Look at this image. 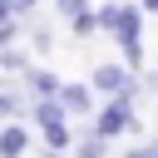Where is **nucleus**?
Returning <instances> with one entry per match:
<instances>
[{
	"mask_svg": "<svg viewBox=\"0 0 158 158\" xmlns=\"http://www.w3.org/2000/svg\"><path fill=\"white\" fill-rule=\"evenodd\" d=\"M133 118H138V114H133V94H114V99L99 109V118H94L89 128H94V133H104V138L114 143L118 133H128V128H133Z\"/></svg>",
	"mask_w": 158,
	"mask_h": 158,
	"instance_id": "f257e3e1",
	"label": "nucleus"
},
{
	"mask_svg": "<svg viewBox=\"0 0 158 158\" xmlns=\"http://www.w3.org/2000/svg\"><path fill=\"white\" fill-rule=\"evenodd\" d=\"M94 89L109 94V99H114V94H133V99H138V74H133L128 64H99V69H94Z\"/></svg>",
	"mask_w": 158,
	"mask_h": 158,
	"instance_id": "f03ea898",
	"label": "nucleus"
},
{
	"mask_svg": "<svg viewBox=\"0 0 158 158\" xmlns=\"http://www.w3.org/2000/svg\"><path fill=\"white\" fill-rule=\"evenodd\" d=\"M20 84H25V94H30V99H59V84H64V79H59L54 69L30 64V69L20 74Z\"/></svg>",
	"mask_w": 158,
	"mask_h": 158,
	"instance_id": "7ed1b4c3",
	"label": "nucleus"
},
{
	"mask_svg": "<svg viewBox=\"0 0 158 158\" xmlns=\"http://www.w3.org/2000/svg\"><path fill=\"white\" fill-rule=\"evenodd\" d=\"M30 118L40 123V133H49V128H64V123H69V114H64V104H59V99H35V104H30Z\"/></svg>",
	"mask_w": 158,
	"mask_h": 158,
	"instance_id": "20e7f679",
	"label": "nucleus"
},
{
	"mask_svg": "<svg viewBox=\"0 0 158 158\" xmlns=\"http://www.w3.org/2000/svg\"><path fill=\"white\" fill-rule=\"evenodd\" d=\"M25 153H30V133H25V123H20V118L0 123V158H25Z\"/></svg>",
	"mask_w": 158,
	"mask_h": 158,
	"instance_id": "39448f33",
	"label": "nucleus"
},
{
	"mask_svg": "<svg viewBox=\"0 0 158 158\" xmlns=\"http://www.w3.org/2000/svg\"><path fill=\"white\" fill-rule=\"evenodd\" d=\"M59 104H64V114H94V89H84V84H59Z\"/></svg>",
	"mask_w": 158,
	"mask_h": 158,
	"instance_id": "423d86ee",
	"label": "nucleus"
},
{
	"mask_svg": "<svg viewBox=\"0 0 158 158\" xmlns=\"http://www.w3.org/2000/svg\"><path fill=\"white\" fill-rule=\"evenodd\" d=\"M74 158H109V138L94 133V128H79L74 133Z\"/></svg>",
	"mask_w": 158,
	"mask_h": 158,
	"instance_id": "0eeeda50",
	"label": "nucleus"
},
{
	"mask_svg": "<svg viewBox=\"0 0 158 158\" xmlns=\"http://www.w3.org/2000/svg\"><path fill=\"white\" fill-rule=\"evenodd\" d=\"M25 25H30V44H35L40 54H44V49H54V30H49L44 20H25Z\"/></svg>",
	"mask_w": 158,
	"mask_h": 158,
	"instance_id": "6e6552de",
	"label": "nucleus"
},
{
	"mask_svg": "<svg viewBox=\"0 0 158 158\" xmlns=\"http://www.w3.org/2000/svg\"><path fill=\"white\" fill-rule=\"evenodd\" d=\"M0 69H5V74H25V69H30V59H25V49H15V44H5V49H0Z\"/></svg>",
	"mask_w": 158,
	"mask_h": 158,
	"instance_id": "1a4fd4ad",
	"label": "nucleus"
},
{
	"mask_svg": "<svg viewBox=\"0 0 158 158\" xmlns=\"http://www.w3.org/2000/svg\"><path fill=\"white\" fill-rule=\"evenodd\" d=\"M69 30H74V40H89V35L99 30V20H94V10H84L79 20H69Z\"/></svg>",
	"mask_w": 158,
	"mask_h": 158,
	"instance_id": "9d476101",
	"label": "nucleus"
},
{
	"mask_svg": "<svg viewBox=\"0 0 158 158\" xmlns=\"http://www.w3.org/2000/svg\"><path fill=\"white\" fill-rule=\"evenodd\" d=\"M84 10H89V0H54V15L59 20H79Z\"/></svg>",
	"mask_w": 158,
	"mask_h": 158,
	"instance_id": "9b49d317",
	"label": "nucleus"
},
{
	"mask_svg": "<svg viewBox=\"0 0 158 158\" xmlns=\"http://www.w3.org/2000/svg\"><path fill=\"white\" fill-rule=\"evenodd\" d=\"M94 20H99V30H109V35H114V25H118V5H99V10H94Z\"/></svg>",
	"mask_w": 158,
	"mask_h": 158,
	"instance_id": "f8f14e48",
	"label": "nucleus"
},
{
	"mask_svg": "<svg viewBox=\"0 0 158 158\" xmlns=\"http://www.w3.org/2000/svg\"><path fill=\"white\" fill-rule=\"evenodd\" d=\"M123 158H158V133H153V138H143V143H133Z\"/></svg>",
	"mask_w": 158,
	"mask_h": 158,
	"instance_id": "ddd939ff",
	"label": "nucleus"
},
{
	"mask_svg": "<svg viewBox=\"0 0 158 158\" xmlns=\"http://www.w3.org/2000/svg\"><path fill=\"white\" fill-rule=\"evenodd\" d=\"M20 30H25V20H5V25H0V49H5V44H15V40H20Z\"/></svg>",
	"mask_w": 158,
	"mask_h": 158,
	"instance_id": "4468645a",
	"label": "nucleus"
},
{
	"mask_svg": "<svg viewBox=\"0 0 158 158\" xmlns=\"http://www.w3.org/2000/svg\"><path fill=\"white\" fill-rule=\"evenodd\" d=\"M10 5H15V20H30V15H35V5H40V0H10Z\"/></svg>",
	"mask_w": 158,
	"mask_h": 158,
	"instance_id": "2eb2a0df",
	"label": "nucleus"
},
{
	"mask_svg": "<svg viewBox=\"0 0 158 158\" xmlns=\"http://www.w3.org/2000/svg\"><path fill=\"white\" fill-rule=\"evenodd\" d=\"M5 20H15V5H10V0H0V25H5Z\"/></svg>",
	"mask_w": 158,
	"mask_h": 158,
	"instance_id": "dca6fc26",
	"label": "nucleus"
},
{
	"mask_svg": "<svg viewBox=\"0 0 158 158\" xmlns=\"http://www.w3.org/2000/svg\"><path fill=\"white\" fill-rule=\"evenodd\" d=\"M138 10H148V15H158V0H138Z\"/></svg>",
	"mask_w": 158,
	"mask_h": 158,
	"instance_id": "f3484780",
	"label": "nucleus"
},
{
	"mask_svg": "<svg viewBox=\"0 0 158 158\" xmlns=\"http://www.w3.org/2000/svg\"><path fill=\"white\" fill-rule=\"evenodd\" d=\"M40 158H54V148H49V153H40Z\"/></svg>",
	"mask_w": 158,
	"mask_h": 158,
	"instance_id": "a211bd4d",
	"label": "nucleus"
}]
</instances>
